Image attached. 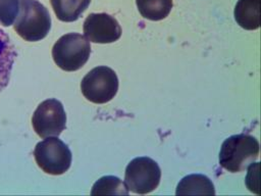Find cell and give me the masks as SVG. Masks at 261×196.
I'll return each mask as SVG.
<instances>
[{
	"label": "cell",
	"mask_w": 261,
	"mask_h": 196,
	"mask_svg": "<svg viewBox=\"0 0 261 196\" xmlns=\"http://www.w3.org/2000/svg\"><path fill=\"white\" fill-rule=\"evenodd\" d=\"M52 8L61 21H75L90 5L91 0H50Z\"/></svg>",
	"instance_id": "7c38bea8"
},
{
	"label": "cell",
	"mask_w": 261,
	"mask_h": 196,
	"mask_svg": "<svg viewBox=\"0 0 261 196\" xmlns=\"http://www.w3.org/2000/svg\"><path fill=\"white\" fill-rule=\"evenodd\" d=\"M160 179V167L150 157L134 158L125 168V185L136 194H148L154 191L158 187Z\"/></svg>",
	"instance_id": "8992f818"
},
{
	"label": "cell",
	"mask_w": 261,
	"mask_h": 196,
	"mask_svg": "<svg viewBox=\"0 0 261 196\" xmlns=\"http://www.w3.org/2000/svg\"><path fill=\"white\" fill-rule=\"evenodd\" d=\"M19 10V0H0V24L9 27Z\"/></svg>",
	"instance_id": "9a60e30c"
},
{
	"label": "cell",
	"mask_w": 261,
	"mask_h": 196,
	"mask_svg": "<svg viewBox=\"0 0 261 196\" xmlns=\"http://www.w3.org/2000/svg\"><path fill=\"white\" fill-rule=\"evenodd\" d=\"M38 166L46 174L58 176L68 170L71 164V151L57 137H48L39 142L34 150Z\"/></svg>",
	"instance_id": "277c9868"
},
{
	"label": "cell",
	"mask_w": 261,
	"mask_h": 196,
	"mask_svg": "<svg viewBox=\"0 0 261 196\" xmlns=\"http://www.w3.org/2000/svg\"><path fill=\"white\" fill-rule=\"evenodd\" d=\"M233 14L243 29L257 30L260 27V0H239Z\"/></svg>",
	"instance_id": "9c48e42d"
},
{
	"label": "cell",
	"mask_w": 261,
	"mask_h": 196,
	"mask_svg": "<svg viewBox=\"0 0 261 196\" xmlns=\"http://www.w3.org/2000/svg\"><path fill=\"white\" fill-rule=\"evenodd\" d=\"M85 98L96 104L109 102L117 93L118 78L108 66H97L91 69L81 82Z\"/></svg>",
	"instance_id": "5b68a950"
},
{
	"label": "cell",
	"mask_w": 261,
	"mask_h": 196,
	"mask_svg": "<svg viewBox=\"0 0 261 196\" xmlns=\"http://www.w3.org/2000/svg\"><path fill=\"white\" fill-rule=\"evenodd\" d=\"M126 185L117 177L107 176L99 179L93 186L91 194H128Z\"/></svg>",
	"instance_id": "5bb4252c"
},
{
	"label": "cell",
	"mask_w": 261,
	"mask_h": 196,
	"mask_svg": "<svg viewBox=\"0 0 261 196\" xmlns=\"http://www.w3.org/2000/svg\"><path fill=\"white\" fill-rule=\"evenodd\" d=\"M51 29V16L38 0H19V10L14 22L15 32L25 41L44 39Z\"/></svg>",
	"instance_id": "7a4b0ae2"
},
{
	"label": "cell",
	"mask_w": 261,
	"mask_h": 196,
	"mask_svg": "<svg viewBox=\"0 0 261 196\" xmlns=\"http://www.w3.org/2000/svg\"><path fill=\"white\" fill-rule=\"evenodd\" d=\"M86 38L93 43H112L121 36V28L116 18L107 13H91L84 21Z\"/></svg>",
	"instance_id": "ba28073f"
},
{
	"label": "cell",
	"mask_w": 261,
	"mask_h": 196,
	"mask_svg": "<svg viewBox=\"0 0 261 196\" xmlns=\"http://www.w3.org/2000/svg\"><path fill=\"white\" fill-rule=\"evenodd\" d=\"M91 54L89 40L77 33L60 37L52 48V57L58 67L65 71H74L86 64Z\"/></svg>",
	"instance_id": "3957f363"
},
{
	"label": "cell",
	"mask_w": 261,
	"mask_h": 196,
	"mask_svg": "<svg viewBox=\"0 0 261 196\" xmlns=\"http://www.w3.org/2000/svg\"><path fill=\"white\" fill-rule=\"evenodd\" d=\"M15 57L14 45L8 35L0 29V92L9 84Z\"/></svg>",
	"instance_id": "30bf717a"
},
{
	"label": "cell",
	"mask_w": 261,
	"mask_h": 196,
	"mask_svg": "<svg viewBox=\"0 0 261 196\" xmlns=\"http://www.w3.org/2000/svg\"><path fill=\"white\" fill-rule=\"evenodd\" d=\"M136 4L141 15L150 20L165 18L173 5L172 0H136Z\"/></svg>",
	"instance_id": "4fadbf2b"
},
{
	"label": "cell",
	"mask_w": 261,
	"mask_h": 196,
	"mask_svg": "<svg viewBox=\"0 0 261 196\" xmlns=\"http://www.w3.org/2000/svg\"><path fill=\"white\" fill-rule=\"evenodd\" d=\"M176 195H214L211 180L204 175H189L181 179L175 191Z\"/></svg>",
	"instance_id": "8fae6325"
},
{
	"label": "cell",
	"mask_w": 261,
	"mask_h": 196,
	"mask_svg": "<svg viewBox=\"0 0 261 196\" xmlns=\"http://www.w3.org/2000/svg\"><path fill=\"white\" fill-rule=\"evenodd\" d=\"M259 155L258 140L247 134L232 135L224 140L219 152V164L230 173L246 169Z\"/></svg>",
	"instance_id": "6da1fadb"
},
{
	"label": "cell",
	"mask_w": 261,
	"mask_h": 196,
	"mask_svg": "<svg viewBox=\"0 0 261 196\" xmlns=\"http://www.w3.org/2000/svg\"><path fill=\"white\" fill-rule=\"evenodd\" d=\"M32 125L41 138L58 137L66 127L62 103L54 98L41 102L33 114Z\"/></svg>",
	"instance_id": "52a82bcc"
}]
</instances>
